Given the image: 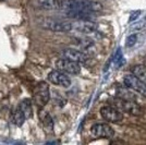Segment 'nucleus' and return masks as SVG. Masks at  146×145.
<instances>
[{"instance_id": "1", "label": "nucleus", "mask_w": 146, "mask_h": 145, "mask_svg": "<svg viewBox=\"0 0 146 145\" xmlns=\"http://www.w3.org/2000/svg\"><path fill=\"white\" fill-rule=\"evenodd\" d=\"M61 9L99 12L103 10V5L98 1L90 0H61Z\"/></svg>"}, {"instance_id": "2", "label": "nucleus", "mask_w": 146, "mask_h": 145, "mask_svg": "<svg viewBox=\"0 0 146 145\" xmlns=\"http://www.w3.org/2000/svg\"><path fill=\"white\" fill-rule=\"evenodd\" d=\"M40 26L56 33H68L72 32V22H66L55 19H44L40 21Z\"/></svg>"}, {"instance_id": "3", "label": "nucleus", "mask_w": 146, "mask_h": 145, "mask_svg": "<svg viewBox=\"0 0 146 145\" xmlns=\"http://www.w3.org/2000/svg\"><path fill=\"white\" fill-rule=\"evenodd\" d=\"M113 106L132 116H141L143 114L142 107L134 100H124V99L117 97L116 100H113Z\"/></svg>"}, {"instance_id": "4", "label": "nucleus", "mask_w": 146, "mask_h": 145, "mask_svg": "<svg viewBox=\"0 0 146 145\" xmlns=\"http://www.w3.org/2000/svg\"><path fill=\"white\" fill-rule=\"evenodd\" d=\"M123 84L132 88L134 92H137L142 96L146 97V82L139 79L134 74H127L123 78Z\"/></svg>"}, {"instance_id": "5", "label": "nucleus", "mask_w": 146, "mask_h": 145, "mask_svg": "<svg viewBox=\"0 0 146 145\" xmlns=\"http://www.w3.org/2000/svg\"><path fill=\"white\" fill-rule=\"evenodd\" d=\"M55 67L57 70H60L62 72L67 73V74H79L81 72V67L79 62L69 60L66 58H61L56 61Z\"/></svg>"}, {"instance_id": "6", "label": "nucleus", "mask_w": 146, "mask_h": 145, "mask_svg": "<svg viewBox=\"0 0 146 145\" xmlns=\"http://www.w3.org/2000/svg\"><path fill=\"white\" fill-rule=\"evenodd\" d=\"M49 98H50V94H49L48 85L44 82L39 83L34 91V96H33L34 102L36 103L37 106L44 107L49 102Z\"/></svg>"}, {"instance_id": "7", "label": "nucleus", "mask_w": 146, "mask_h": 145, "mask_svg": "<svg viewBox=\"0 0 146 145\" xmlns=\"http://www.w3.org/2000/svg\"><path fill=\"white\" fill-rule=\"evenodd\" d=\"M97 29V23L92 20H75V22H72V31L81 34H92L95 33Z\"/></svg>"}, {"instance_id": "8", "label": "nucleus", "mask_w": 146, "mask_h": 145, "mask_svg": "<svg viewBox=\"0 0 146 145\" xmlns=\"http://www.w3.org/2000/svg\"><path fill=\"white\" fill-rule=\"evenodd\" d=\"M100 115L105 120L112 123L120 122L123 119V114L115 106H104L100 108Z\"/></svg>"}, {"instance_id": "9", "label": "nucleus", "mask_w": 146, "mask_h": 145, "mask_svg": "<svg viewBox=\"0 0 146 145\" xmlns=\"http://www.w3.org/2000/svg\"><path fill=\"white\" fill-rule=\"evenodd\" d=\"M91 133L95 138H103V139H109L115 135L113 129L107 123H95L91 128Z\"/></svg>"}, {"instance_id": "10", "label": "nucleus", "mask_w": 146, "mask_h": 145, "mask_svg": "<svg viewBox=\"0 0 146 145\" xmlns=\"http://www.w3.org/2000/svg\"><path fill=\"white\" fill-rule=\"evenodd\" d=\"M48 81L52 84L59 85L62 87H69L71 85V79L67 75V73L60 70H54L48 74Z\"/></svg>"}, {"instance_id": "11", "label": "nucleus", "mask_w": 146, "mask_h": 145, "mask_svg": "<svg viewBox=\"0 0 146 145\" xmlns=\"http://www.w3.org/2000/svg\"><path fill=\"white\" fill-rule=\"evenodd\" d=\"M61 58H66V59H69V60L79 62V63H84V62L88 60V56L87 55L84 54L81 50H78V49L74 48L63 49L61 51Z\"/></svg>"}, {"instance_id": "12", "label": "nucleus", "mask_w": 146, "mask_h": 145, "mask_svg": "<svg viewBox=\"0 0 146 145\" xmlns=\"http://www.w3.org/2000/svg\"><path fill=\"white\" fill-rule=\"evenodd\" d=\"M132 91H133L132 88H130L125 85L124 86H118L116 90V96L118 98L124 99V100H134V102H136L137 96Z\"/></svg>"}, {"instance_id": "13", "label": "nucleus", "mask_w": 146, "mask_h": 145, "mask_svg": "<svg viewBox=\"0 0 146 145\" xmlns=\"http://www.w3.org/2000/svg\"><path fill=\"white\" fill-rule=\"evenodd\" d=\"M96 12L91 11H82V10H66V15L68 18L74 20H92L95 17Z\"/></svg>"}, {"instance_id": "14", "label": "nucleus", "mask_w": 146, "mask_h": 145, "mask_svg": "<svg viewBox=\"0 0 146 145\" xmlns=\"http://www.w3.org/2000/svg\"><path fill=\"white\" fill-rule=\"evenodd\" d=\"M38 5L46 10H59L61 9V0H38Z\"/></svg>"}, {"instance_id": "15", "label": "nucleus", "mask_w": 146, "mask_h": 145, "mask_svg": "<svg viewBox=\"0 0 146 145\" xmlns=\"http://www.w3.org/2000/svg\"><path fill=\"white\" fill-rule=\"evenodd\" d=\"M12 122L15 124V126H18V127H21L23 123H24V121L26 120V117H25L24 112L20 109V107H18L17 109H14L13 110V114H12Z\"/></svg>"}, {"instance_id": "16", "label": "nucleus", "mask_w": 146, "mask_h": 145, "mask_svg": "<svg viewBox=\"0 0 146 145\" xmlns=\"http://www.w3.org/2000/svg\"><path fill=\"white\" fill-rule=\"evenodd\" d=\"M131 72L135 76H137L139 79L146 82V65H136V66H133L132 69H131Z\"/></svg>"}, {"instance_id": "17", "label": "nucleus", "mask_w": 146, "mask_h": 145, "mask_svg": "<svg viewBox=\"0 0 146 145\" xmlns=\"http://www.w3.org/2000/svg\"><path fill=\"white\" fill-rule=\"evenodd\" d=\"M19 107H20V109L24 112L26 119H29V118H31V117L33 116L32 103H31L30 99H24V100H22V102L20 103V105H19Z\"/></svg>"}, {"instance_id": "18", "label": "nucleus", "mask_w": 146, "mask_h": 145, "mask_svg": "<svg viewBox=\"0 0 146 145\" xmlns=\"http://www.w3.org/2000/svg\"><path fill=\"white\" fill-rule=\"evenodd\" d=\"M43 124H44V128H45V130L47 131V132H52L54 131V120H52V118L50 117V115H47L45 116V118L43 119Z\"/></svg>"}, {"instance_id": "19", "label": "nucleus", "mask_w": 146, "mask_h": 145, "mask_svg": "<svg viewBox=\"0 0 146 145\" xmlns=\"http://www.w3.org/2000/svg\"><path fill=\"white\" fill-rule=\"evenodd\" d=\"M74 41L82 48H87L88 46H91L93 44L92 39H90V38H74Z\"/></svg>"}, {"instance_id": "20", "label": "nucleus", "mask_w": 146, "mask_h": 145, "mask_svg": "<svg viewBox=\"0 0 146 145\" xmlns=\"http://www.w3.org/2000/svg\"><path fill=\"white\" fill-rule=\"evenodd\" d=\"M136 41H137V35H136V34H131V35L128 36V38H127L125 46H127L128 48H131V47H133L134 45L136 44Z\"/></svg>"}, {"instance_id": "21", "label": "nucleus", "mask_w": 146, "mask_h": 145, "mask_svg": "<svg viewBox=\"0 0 146 145\" xmlns=\"http://www.w3.org/2000/svg\"><path fill=\"white\" fill-rule=\"evenodd\" d=\"M141 14V11L139 10V11H135V12H132L131 13V17H130V22H133V21H135L136 19L139 18V15Z\"/></svg>"}, {"instance_id": "22", "label": "nucleus", "mask_w": 146, "mask_h": 145, "mask_svg": "<svg viewBox=\"0 0 146 145\" xmlns=\"http://www.w3.org/2000/svg\"><path fill=\"white\" fill-rule=\"evenodd\" d=\"M145 65H146V61H145Z\"/></svg>"}]
</instances>
